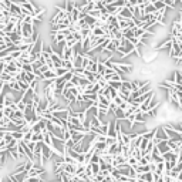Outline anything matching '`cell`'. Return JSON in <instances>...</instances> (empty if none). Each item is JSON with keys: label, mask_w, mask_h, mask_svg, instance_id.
I'll return each mask as SVG.
<instances>
[{"label": "cell", "mask_w": 182, "mask_h": 182, "mask_svg": "<svg viewBox=\"0 0 182 182\" xmlns=\"http://www.w3.org/2000/svg\"><path fill=\"white\" fill-rule=\"evenodd\" d=\"M16 3L20 6L21 14H30V16H34L37 6H34L30 0H19V2H16Z\"/></svg>", "instance_id": "cell-1"}, {"label": "cell", "mask_w": 182, "mask_h": 182, "mask_svg": "<svg viewBox=\"0 0 182 182\" xmlns=\"http://www.w3.org/2000/svg\"><path fill=\"white\" fill-rule=\"evenodd\" d=\"M20 27H21V37H27V39L33 37L34 31H36V26H34V24L21 23L20 21Z\"/></svg>", "instance_id": "cell-2"}, {"label": "cell", "mask_w": 182, "mask_h": 182, "mask_svg": "<svg viewBox=\"0 0 182 182\" xmlns=\"http://www.w3.org/2000/svg\"><path fill=\"white\" fill-rule=\"evenodd\" d=\"M154 139H157V141H168L169 139L162 125H159V127L155 128V137H154Z\"/></svg>", "instance_id": "cell-3"}, {"label": "cell", "mask_w": 182, "mask_h": 182, "mask_svg": "<svg viewBox=\"0 0 182 182\" xmlns=\"http://www.w3.org/2000/svg\"><path fill=\"white\" fill-rule=\"evenodd\" d=\"M155 148H157V151H158L161 155H164V154H166V152L171 151V149H169V147H168V142H166V141H159L158 144L155 145Z\"/></svg>", "instance_id": "cell-4"}, {"label": "cell", "mask_w": 182, "mask_h": 182, "mask_svg": "<svg viewBox=\"0 0 182 182\" xmlns=\"http://www.w3.org/2000/svg\"><path fill=\"white\" fill-rule=\"evenodd\" d=\"M107 137H111V138L117 139V131H115V120L108 122V132H107Z\"/></svg>", "instance_id": "cell-5"}, {"label": "cell", "mask_w": 182, "mask_h": 182, "mask_svg": "<svg viewBox=\"0 0 182 182\" xmlns=\"http://www.w3.org/2000/svg\"><path fill=\"white\" fill-rule=\"evenodd\" d=\"M91 34H93L94 37H107V36H105L104 27H93V29H91Z\"/></svg>", "instance_id": "cell-6"}, {"label": "cell", "mask_w": 182, "mask_h": 182, "mask_svg": "<svg viewBox=\"0 0 182 182\" xmlns=\"http://www.w3.org/2000/svg\"><path fill=\"white\" fill-rule=\"evenodd\" d=\"M175 84H179V85H182V73H181V70H175L174 71V75H172V78H171Z\"/></svg>", "instance_id": "cell-7"}, {"label": "cell", "mask_w": 182, "mask_h": 182, "mask_svg": "<svg viewBox=\"0 0 182 182\" xmlns=\"http://www.w3.org/2000/svg\"><path fill=\"white\" fill-rule=\"evenodd\" d=\"M145 122H147V114H142V112L135 114L134 124H145Z\"/></svg>", "instance_id": "cell-8"}, {"label": "cell", "mask_w": 182, "mask_h": 182, "mask_svg": "<svg viewBox=\"0 0 182 182\" xmlns=\"http://www.w3.org/2000/svg\"><path fill=\"white\" fill-rule=\"evenodd\" d=\"M155 13H157V10H155V7H154V4H152V3L145 4L144 14H155Z\"/></svg>", "instance_id": "cell-9"}, {"label": "cell", "mask_w": 182, "mask_h": 182, "mask_svg": "<svg viewBox=\"0 0 182 182\" xmlns=\"http://www.w3.org/2000/svg\"><path fill=\"white\" fill-rule=\"evenodd\" d=\"M43 138H44L43 132H36V134H33L30 142H36V144H37V142H43Z\"/></svg>", "instance_id": "cell-10"}, {"label": "cell", "mask_w": 182, "mask_h": 182, "mask_svg": "<svg viewBox=\"0 0 182 182\" xmlns=\"http://www.w3.org/2000/svg\"><path fill=\"white\" fill-rule=\"evenodd\" d=\"M54 73H56V77L60 78V77H64V75L68 73V70H66V68L60 67V68H56V70H54Z\"/></svg>", "instance_id": "cell-11"}, {"label": "cell", "mask_w": 182, "mask_h": 182, "mask_svg": "<svg viewBox=\"0 0 182 182\" xmlns=\"http://www.w3.org/2000/svg\"><path fill=\"white\" fill-rule=\"evenodd\" d=\"M33 134H34V132L31 131V130H29V131L24 132V135H23V142H26V144H27V142H30V141H31V137H33Z\"/></svg>", "instance_id": "cell-12"}, {"label": "cell", "mask_w": 182, "mask_h": 182, "mask_svg": "<svg viewBox=\"0 0 182 182\" xmlns=\"http://www.w3.org/2000/svg\"><path fill=\"white\" fill-rule=\"evenodd\" d=\"M154 7H155L157 11H161V10H164V9H166V6L164 4V2H162V0H158V2H155V3H154Z\"/></svg>", "instance_id": "cell-13"}, {"label": "cell", "mask_w": 182, "mask_h": 182, "mask_svg": "<svg viewBox=\"0 0 182 182\" xmlns=\"http://www.w3.org/2000/svg\"><path fill=\"white\" fill-rule=\"evenodd\" d=\"M121 83L122 81H108V85L111 88H114V90L120 91V88H121Z\"/></svg>", "instance_id": "cell-14"}, {"label": "cell", "mask_w": 182, "mask_h": 182, "mask_svg": "<svg viewBox=\"0 0 182 182\" xmlns=\"http://www.w3.org/2000/svg\"><path fill=\"white\" fill-rule=\"evenodd\" d=\"M21 23L33 24V16H30V14H23V16H21Z\"/></svg>", "instance_id": "cell-15"}, {"label": "cell", "mask_w": 182, "mask_h": 182, "mask_svg": "<svg viewBox=\"0 0 182 182\" xmlns=\"http://www.w3.org/2000/svg\"><path fill=\"white\" fill-rule=\"evenodd\" d=\"M162 2L169 9H176V0H162Z\"/></svg>", "instance_id": "cell-16"}, {"label": "cell", "mask_w": 182, "mask_h": 182, "mask_svg": "<svg viewBox=\"0 0 182 182\" xmlns=\"http://www.w3.org/2000/svg\"><path fill=\"white\" fill-rule=\"evenodd\" d=\"M21 71H24V73H33V67H31L30 63H23Z\"/></svg>", "instance_id": "cell-17"}, {"label": "cell", "mask_w": 182, "mask_h": 182, "mask_svg": "<svg viewBox=\"0 0 182 182\" xmlns=\"http://www.w3.org/2000/svg\"><path fill=\"white\" fill-rule=\"evenodd\" d=\"M90 165H91V172H93V176L98 175V174H100V165H98V164H90Z\"/></svg>", "instance_id": "cell-18"}, {"label": "cell", "mask_w": 182, "mask_h": 182, "mask_svg": "<svg viewBox=\"0 0 182 182\" xmlns=\"http://www.w3.org/2000/svg\"><path fill=\"white\" fill-rule=\"evenodd\" d=\"M70 139H71V132L68 131V130H64V131H63V141L67 142V141H70Z\"/></svg>", "instance_id": "cell-19"}, {"label": "cell", "mask_w": 182, "mask_h": 182, "mask_svg": "<svg viewBox=\"0 0 182 182\" xmlns=\"http://www.w3.org/2000/svg\"><path fill=\"white\" fill-rule=\"evenodd\" d=\"M112 102H114V104L117 105V107H120V105H121L122 102H124V100H122V98L120 97V95H118V97H115L114 100H112Z\"/></svg>", "instance_id": "cell-20"}, {"label": "cell", "mask_w": 182, "mask_h": 182, "mask_svg": "<svg viewBox=\"0 0 182 182\" xmlns=\"http://www.w3.org/2000/svg\"><path fill=\"white\" fill-rule=\"evenodd\" d=\"M73 77H74V73H73V71H68V73H67V74H66V75H64V77H63V78H64L66 81H70V80H71V78H73Z\"/></svg>", "instance_id": "cell-21"}, {"label": "cell", "mask_w": 182, "mask_h": 182, "mask_svg": "<svg viewBox=\"0 0 182 182\" xmlns=\"http://www.w3.org/2000/svg\"><path fill=\"white\" fill-rule=\"evenodd\" d=\"M27 147H29V149L33 152L34 148H36V142H27Z\"/></svg>", "instance_id": "cell-22"}, {"label": "cell", "mask_w": 182, "mask_h": 182, "mask_svg": "<svg viewBox=\"0 0 182 182\" xmlns=\"http://www.w3.org/2000/svg\"><path fill=\"white\" fill-rule=\"evenodd\" d=\"M4 88H6V84H4L3 81H0V94L4 91Z\"/></svg>", "instance_id": "cell-23"}, {"label": "cell", "mask_w": 182, "mask_h": 182, "mask_svg": "<svg viewBox=\"0 0 182 182\" xmlns=\"http://www.w3.org/2000/svg\"><path fill=\"white\" fill-rule=\"evenodd\" d=\"M176 179H178V182H182V171L178 174V176H176Z\"/></svg>", "instance_id": "cell-24"}, {"label": "cell", "mask_w": 182, "mask_h": 182, "mask_svg": "<svg viewBox=\"0 0 182 182\" xmlns=\"http://www.w3.org/2000/svg\"><path fill=\"white\" fill-rule=\"evenodd\" d=\"M53 182H61V181H53Z\"/></svg>", "instance_id": "cell-25"}]
</instances>
